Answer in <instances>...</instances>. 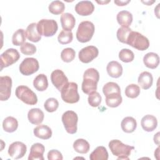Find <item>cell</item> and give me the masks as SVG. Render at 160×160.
Returning a JSON list of instances; mask_svg holds the SVG:
<instances>
[{
    "instance_id": "5bb4252c",
    "label": "cell",
    "mask_w": 160,
    "mask_h": 160,
    "mask_svg": "<svg viewBox=\"0 0 160 160\" xmlns=\"http://www.w3.org/2000/svg\"><path fill=\"white\" fill-rule=\"evenodd\" d=\"M51 80L55 88L61 91L62 88L68 82V79L61 69H56L51 72Z\"/></svg>"
},
{
    "instance_id": "8fae6325",
    "label": "cell",
    "mask_w": 160,
    "mask_h": 160,
    "mask_svg": "<svg viewBox=\"0 0 160 160\" xmlns=\"http://www.w3.org/2000/svg\"><path fill=\"white\" fill-rule=\"evenodd\" d=\"M99 54L98 49L94 46H88L82 48L79 53L78 58L83 63H89L95 59Z\"/></svg>"
},
{
    "instance_id": "ba28073f",
    "label": "cell",
    "mask_w": 160,
    "mask_h": 160,
    "mask_svg": "<svg viewBox=\"0 0 160 160\" xmlns=\"http://www.w3.org/2000/svg\"><path fill=\"white\" fill-rule=\"evenodd\" d=\"M62 121L67 132L71 134L77 132L78 117L77 114L73 111H67L62 115Z\"/></svg>"
},
{
    "instance_id": "4316f807",
    "label": "cell",
    "mask_w": 160,
    "mask_h": 160,
    "mask_svg": "<svg viewBox=\"0 0 160 160\" xmlns=\"http://www.w3.org/2000/svg\"><path fill=\"white\" fill-rule=\"evenodd\" d=\"M33 86L39 91H45L48 87L47 76L44 74H38L33 81Z\"/></svg>"
},
{
    "instance_id": "bcb514c9",
    "label": "cell",
    "mask_w": 160,
    "mask_h": 160,
    "mask_svg": "<svg viewBox=\"0 0 160 160\" xmlns=\"http://www.w3.org/2000/svg\"><path fill=\"white\" fill-rule=\"evenodd\" d=\"M159 148L158 147V148L156 149V151H155V152H154V156H156V157L157 158V156H159Z\"/></svg>"
},
{
    "instance_id": "d6986e66",
    "label": "cell",
    "mask_w": 160,
    "mask_h": 160,
    "mask_svg": "<svg viewBox=\"0 0 160 160\" xmlns=\"http://www.w3.org/2000/svg\"><path fill=\"white\" fill-rule=\"evenodd\" d=\"M61 23L63 30L71 31L75 26L76 19L72 14L65 12L61 16Z\"/></svg>"
},
{
    "instance_id": "5b68a950",
    "label": "cell",
    "mask_w": 160,
    "mask_h": 160,
    "mask_svg": "<svg viewBox=\"0 0 160 160\" xmlns=\"http://www.w3.org/2000/svg\"><path fill=\"white\" fill-rule=\"evenodd\" d=\"M61 98L66 103L74 104L79 100L78 84L74 82H68L61 91Z\"/></svg>"
},
{
    "instance_id": "603a6c76",
    "label": "cell",
    "mask_w": 160,
    "mask_h": 160,
    "mask_svg": "<svg viewBox=\"0 0 160 160\" xmlns=\"http://www.w3.org/2000/svg\"><path fill=\"white\" fill-rule=\"evenodd\" d=\"M138 82L143 89H148L151 87L153 82V78L151 73L148 71L142 72L138 77Z\"/></svg>"
},
{
    "instance_id": "8d00e7d4",
    "label": "cell",
    "mask_w": 160,
    "mask_h": 160,
    "mask_svg": "<svg viewBox=\"0 0 160 160\" xmlns=\"http://www.w3.org/2000/svg\"><path fill=\"white\" fill-rule=\"evenodd\" d=\"M73 39V34L71 31L62 30L58 36V42L61 44H67L70 43Z\"/></svg>"
},
{
    "instance_id": "d4e9b609",
    "label": "cell",
    "mask_w": 160,
    "mask_h": 160,
    "mask_svg": "<svg viewBox=\"0 0 160 160\" xmlns=\"http://www.w3.org/2000/svg\"><path fill=\"white\" fill-rule=\"evenodd\" d=\"M26 38L33 42H37L41 39V36L38 33L36 22H32L28 25L26 30Z\"/></svg>"
},
{
    "instance_id": "74e56055",
    "label": "cell",
    "mask_w": 160,
    "mask_h": 160,
    "mask_svg": "<svg viewBox=\"0 0 160 160\" xmlns=\"http://www.w3.org/2000/svg\"><path fill=\"white\" fill-rule=\"evenodd\" d=\"M75 51L71 48L64 49L61 52V58L65 62H71L75 58Z\"/></svg>"
},
{
    "instance_id": "ac0fdd59",
    "label": "cell",
    "mask_w": 160,
    "mask_h": 160,
    "mask_svg": "<svg viewBox=\"0 0 160 160\" xmlns=\"http://www.w3.org/2000/svg\"><path fill=\"white\" fill-rule=\"evenodd\" d=\"M44 118V112L39 108H32L28 111V118L29 121L32 124H40L43 121Z\"/></svg>"
},
{
    "instance_id": "52a82bcc",
    "label": "cell",
    "mask_w": 160,
    "mask_h": 160,
    "mask_svg": "<svg viewBox=\"0 0 160 160\" xmlns=\"http://www.w3.org/2000/svg\"><path fill=\"white\" fill-rule=\"evenodd\" d=\"M15 94L16 97L28 105H34L38 102L36 94L28 86L21 85L16 88Z\"/></svg>"
},
{
    "instance_id": "cb8c5ba5",
    "label": "cell",
    "mask_w": 160,
    "mask_h": 160,
    "mask_svg": "<svg viewBox=\"0 0 160 160\" xmlns=\"http://www.w3.org/2000/svg\"><path fill=\"white\" fill-rule=\"evenodd\" d=\"M33 132L36 137L42 139H48L52 136L51 129L45 124H40L36 127Z\"/></svg>"
},
{
    "instance_id": "4fadbf2b",
    "label": "cell",
    "mask_w": 160,
    "mask_h": 160,
    "mask_svg": "<svg viewBox=\"0 0 160 160\" xmlns=\"http://www.w3.org/2000/svg\"><path fill=\"white\" fill-rule=\"evenodd\" d=\"M27 148L25 144L20 141L11 143L8 148V154L11 158L18 159L22 158L26 154Z\"/></svg>"
},
{
    "instance_id": "e575fe53",
    "label": "cell",
    "mask_w": 160,
    "mask_h": 160,
    "mask_svg": "<svg viewBox=\"0 0 160 160\" xmlns=\"http://www.w3.org/2000/svg\"><path fill=\"white\" fill-rule=\"evenodd\" d=\"M140 94V88L136 84H131L125 89V95L129 98H136Z\"/></svg>"
},
{
    "instance_id": "c3c4849f",
    "label": "cell",
    "mask_w": 160,
    "mask_h": 160,
    "mask_svg": "<svg viewBox=\"0 0 160 160\" xmlns=\"http://www.w3.org/2000/svg\"><path fill=\"white\" fill-rule=\"evenodd\" d=\"M154 2V1H152L151 2H150V4H148V6H149V5H151L152 3H153ZM144 2L145 4H147V3H149V1H148V2Z\"/></svg>"
},
{
    "instance_id": "836d02e7",
    "label": "cell",
    "mask_w": 160,
    "mask_h": 160,
    "mask_svg": "<svg viewBox=\"0 0 160 160\" xmlns=\"http://www.w3.org/2000/svg\"><path fill=\"white\" fill-rule=\"evenodd\" d=\"M102 92L105 96L114 94V93H121V89L119 86L114 82H108L105 84L102 88Z\"/></svg>"
},
{
    "instance_id": "ab89813d",
    "label": "cell",
    "mask_w": 160,
    "mask_h": 160,
    "mask_svg": "<svg viewBox=\"0 0 160 160\" xmlns=\"http://www.w3.org/2000/svg\"><path fill=\"white\" fill-rule=\"evenodd\" d=\"M101 96L96 91H94L89 94L88 101L89 104L94 108L99 106L101 102Z\"/></svg>"
},
{
    "instance_id": "7c38bea8",
    "label": "cell",
    "mask_w": 160,
    "mask_h": 160,
    "mask_svg": "<svg viewBox=\"0 0 160 160\" xmlns=\"http://www.w3.org/2000/svg\"><path fill=\"white\" fill-rule=\"evenodd\" d=\"M12 79L8 76L0 77V99L7 101L11 96Z\"/></svg>"
},
{
    "instance_id": "7402d4cb",
    "label": "cell",
    "mask_w": 160,
    "mask_h": 160,
    "mask_svg": "<svg viewBox=\"0 0 160 160\" xmlns=\"http://www.w3.org/2000/svg\"><path fill=\"white\" fill-rule=\"evenodd\" d=\"M143 62L147 68L155 69L159 64V57L155 52H148L143 57Z\"/></svg>"
},
{
    "instance_id": "9a60e30c",
    "label": "cell",
    "mask_w": 160,
    "mask_h": 160,
    "mask_svg": "<svg viewBox=\"0 0 160 160\" xmlns=\"http://www.w3.org/2000/svg\"><path fill=\"white\" fill-rule=\"evenodd\" d=\"M94 10V6L90 1H81L75 6L76 12L80 16H86L91 14Z\"/></svg>"
},
{
    "instance_id": "e0dca14e",
    "label": "cell",
    "mask_w": 160,
    "mask_h": 160,
    "mask_svg": "<svg viewBox=\"0 0 160 160\" xmlns=\"http://www.w3.org/2000/svg\"><path fill=\"white\" fill-rule=\"evenodd\" d=\"M141 124L144 131L151 132L157 128L158 121L155 116L151 114H147L143 116L141 119Z\"/></svg>"
},
{
    "instance_id": "60d3db41",
    "label": "cell",
    "mask_w": 160,
    "mask_h": 160,
    "mask_svg": "<svg viewBox=\"0 0 160 160\" xmlns=\"http://www.w3.org/2000/svg\"><path fill=\"white\" fill-rule=\"evenodd\" d=\"M131 31L132 29L129 28H124V27L119 28L118 29L117 33H116L118 39L120 42L126 44L128 36Z\"/></svg>"
},
{
    "instance_id": "f546056e",
    "label": "cell",
    "mask_w": 160,
    "mask_h": 160,
    "mask_svg": "<svg viewBox=\"0 0 160 160\" xmlns=\"http://www.w3.org/2000/svg\"><path fill=\"white\" fill-rule=\"evenodd\" d=\"M74 149L78 153L86 154L90 149L89 142L84 139H78L73 143Z\"/></svg>"
},
{
    "instance_id": "ee69618b",
    "label": "cell",
    "mask_w": 160,
    "mask_h": 160,
    "mask_svg": "<svg viewBox=\"0 0 160 160\" xmlns=\"http://www.w3.org/2000/svg\"><path fill=\"white\" fill-rule=\"evenodd\" d=\"M130 2L129 0L128 1H121V0H119V1H114V2L119 6H126V4H128L129 2Z\"/></svg>"
},
{
    "instance_id": "2e32d148",
    "label": "cell",
    "mask_w": 160,
    "mask_h": 160,
    "mask_svg": "<svg viewBox=\"0 0 160 160\" xmlns=\"http://www.w3.org/2000/svg\"><path fill=\"white\" fill-rule=\"evenodd\" d=\"M45 151L44 145L37 142L33 144L30 149V152L28 156L29 160H44L43 154Z\"/></svg>"
},
{
    "instance_id": "4dcf8cb0",
    "label": "cell",
    "mask_w": 160,
    "mask_h": 160,
    "mask_svg": "<svg viewBox=\"0 0 160 160\" xmlns=\"http://www.w3.org/2000/svg\"><path fill=\"white\" fill-rule=\"evenodd\" d=\"M122 99L121 93L117 92L106 96V105L110 108H116L122 102Z\"/></svg>"
},
{
    "instance_id": "8992f818",
    "label": "cell",
    "mask_w": 160,
    "mask_h": 160,
    "mask_svg": "<svg viewBox=\"0 0 160 160\" xmlns=\"http://www.w3.org/2000/svg\"><path fill=\"white\" fill-rule=\"evenodd\" d=\"M58 29L57 22L54 19H41L37 23V29L41 36L51 37L54 36Z\"/></svg>"
},
{
    "instance_id": "d590c367",
    "label": "cell",
    "mask_w": 160,
    "mask_h": 160,
    "mask_svg": "<svg viewBox=\"0 0 160 160\" xmlns=\"http://www.w3.org/2000/svg\"><path fill=\"white\" fill-rule=\"evenodd\" d=\"M119 58L124 62H130L133 61L134 58V54L131 50L124 48L119 51Z\"/></svg>"
},
{
    "instance_id": "7bdbcfd3",
    "label": "cell",
    "mask_w": 160,
    "mask_h": 160,
    "mask_svg": "<svg viewBox=\"0 0 160 160\" xmlns=\"http://www.w3.org/2000/svg\"><path fill=\"white\" fill-rule=\"evenodd\" d=\"M48 159L49 160H62V155L60 151L56 149H51L48 153Z\"/></svg>"
},
{
    "instance_id": "f1b7e54d",
    "label": "cell",
    "mask_w": 160,
    "mask_h": 160,
    "mask_svg": "<svg viewBox=\"0 0 160 160\" xmlns=\"http://www.w3.org/2000/svg\"><path fill=\"white\" fill-rule=\"evenodd\" d=\"M18 127V120L12 116L6 118L2 122V128L7 132H13L16 131Z\"/></svg>"
},
{
    "instance_id": "f6af8a7d",
    "label": "cell",
    "mask_w": 160,
    "mask_h": 160,
    "mask_svg": "<svg viewBox=\"0 0 160 160\" xmlns=\"http://www.w3.org/2000/svg\"><path fill=\"white\" fill-rule=\"evenodd\" d=\"M154 142L157 144L159 145V132H158L154 136Z\"/></svg>"
},
{
    "instance_id": "9c48e42d",
    "label": "cell",
    "mask_w": 160,
    "mask_h": 160,
    "mask_svg": "<svg viewBox=\"0 0 160 160\" xmlns=\"http://www.w3.org/2000/svg\"><path fill=\"white\" fill-rule=\"evenodd\" d=\"M39 68V62L36 58H26L20 64L19 69L22 75L29 76L37 72Z\"/></svg>"
},
{
    "instance_id": "7dc6e473",
    "label": "cell",
    "mask_w": 160,
    "mask_h": 160,
    "mask_svg": "<svg viewBox=\"0 0 160 160\" xmlns=\"http://www.w3.org/2000/svg\"><path fill=\"white\" fill-rule=\"evenodd\" d=\"M111 1H97L96 2H98V3H99V4H107V3H108V2H109Z\"/></svg>"
},
{
    "instance_id": "277c9868",
    "label": "cell",
    "mask_w": 160,
    "mask_h": 160,
    "mask_svg": "<svg viewBox=\"0 0 160 160\" xmlns=\"http://www.w3.org/2000/svg\"><path fill=\"white\" fill-rule=\"evenodd\" d=\"M94 24L89 21H84L80 22L76 31V38L80 42H89L94 32Z\"/></svg>"
},
{
    "instance_id": "6da1fadb",
    "label": "cell",
    "mask_w": 160,
    "mask_h": 160,
    "mask_svg": "<svg viewBox=\"0 0 160 160\" xmlns=\"http://www.w3.org/2000/svg\"><path fill=\"white\" fill-rule=\"evenodd\" d=\"M99 80V74L95 68H89L86 69L83 74V81L81 89L84 93L89 94L96 91L98 82Z\"/></svg>"
},
{
    "instance_id": "d6a6232c",
    "label": "cell",
    "mask_w": 160,
    "mask_h": 160,
    "mask_svg": "<svg viewBox=\"0 0 160 160\" xmlns=\"http://www.w3.org/2000/svg\"><path fill=\"white\" fill-rule=\"evenodd\" d=\"M49 11L51 13L58 15L61 14L65 9V5L64 4L60 1H52L48 7Z\"/></svg>"
},
{
    "instance_id": "b9f144b4",
    "label": "cell",
    "mask_w": 160,
    "mask_h": 160,
    "mask_svg": "<svg viewBox=\"0 0 160 160\" xmlns=\"http://www.w3.org/2000/svg\"><path fill=\"white\" fill-rule=\"evenodd\" d=\"M20 51L25 55H32L36 52V47L29 42H24L21 46Z\"/></svg>"
},
{
    "instance_id": "ffe728a7",
    "label": "cell",
    "mask_w": 160,
    "mask_h": 160,
    "mask_svg": "<svg viewBox=\"0 0 160 160\" xmlns=\"http://www.w3.org/2000/svg\"><path fill=\"white\" fill-rule=\"evenodd\" d=\"M106 70L109 76L114 78H119L122 74V67L121 64L116 61L109 62L107 65Z\"/></svg>"
},
{
    "instance_id": "30bf717a",
    "label": "cell",
    "mask_w": 160,
    "mask_h": 160,
    "mask_svg": "<svg viewBox=\"0 0 160 160\" xmlns=\"http://www.w3.org/2000/svg\"><path fill=\"white\" fill-rule=\"evenodd\" d=\"M19 58L20 54L16 49L9 48L6 49L1 55V71L4 68L8 67L17 62Z\"/></svg>"
},
{
    "instance_id": "7a4b0ae2",
    "label": "cell",
    "mask_w": 160,
    "mask_h": 160,
    "mask_svg": "<svg viewBox=\"0 0 160 160\" xmlns=\"http://www.w3.org/2000/svg\"><path fill=\"white\" fill-rule=\"evenodd\" d=\"M109 148L117 159H129V156L132 150L134 149V146L123 144L120 140L112 139L109 142Z\"/></svg>"
},
{
    "instance_id": "83f0119b",
    "label": "cell",
    "mask_w": 160,
    "mask_h": 160,
    "mask_svg": "<svg viewBox=\"0 0 160 160\" xmlns=\"http://www.w3.org/2000/svg\"><path fill=\"white\" fill-rule=\"evenodd\" d=\"M91 160H107L108 159V152L104 146H98L90 154Z\"/></svg>"
},
{
    "instance_id": "1f68e13d",
    "label": "cell",
    "mask_w": 160,
    "mask_h": 160,
    "mask_svg": "<svg viewBox=\"0 0 160 160\" xmlns=\"http://www.w3.org/2000/svg\"><path fill=\"white\" fill-rule=\"evenodd\" d=\"M26 31L23 29H19L15 31L12 37V42L15 46H21L26 41Z\"/></svg>"
},
{
    "instance_id": "f35d334b",
    "label": "cell",
    "mask_w": 160,
    "mask_h": 160,
    "mask_svg": "<svg viewBox=\"0 0 160 160\" xmlns=\"http://www.w3.org/2000/svg\"><path fill=\"white\" fill-rule=\"evenodd\" d=\"M59 107L58 101L54 98H48L44 104L45 110L49 112H52L57 110Z\"/></svg>"
},
{
    "instance_id": "44dd1931",
    "label": "cell",
    "mask_w": 160,
    "mask_h": 160,
    "mask_svg": "<svg viewBox=\"0 0 160 160\" xmlns=\"http://www.w3.org/2000/svg\"><path fill=\"white\" fill-rule=\"evenodd\" d=\"M116 19L121 27L129 28L132 22V14L129 11H121L118 13Z\"/></svg>"
},
{
    "instance_id": "484cf974",
    "label": "cell",
    "mask_w": 160,
    "mask_h": 160,
    "mask_svg": "<svg viewBox=\"0 0 160 160\" xmlns=\"http://www.w3.org/2000/svg\"><path fill=\"white\" fill-rule=\"evenodd\" d=\"M122 130L126 133H131L134 132L137 127L136 119L131 116L125 117L121 122Z\"/></svg>"
},
{
    "instance_id": "3957f363",
    "label": "cell",
    "mask_w": 160,
    "mask_h": 160,
    "mask_svg": "<svg viewBox=\"0 0 160 160\" xmlns=\"http://www.w3.org/2000/svg\"><path fill=\"white\" fill-rule=\"evenodd\" d=\"M126 44L139 51H145L149 46V42L146 37L137 31H133L129 32Z\"/></svg>"
}]
</instances>
